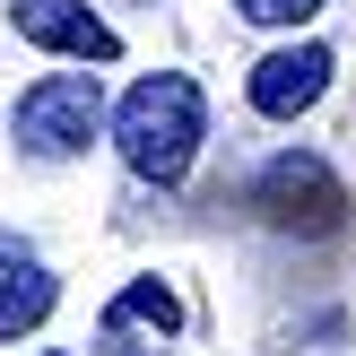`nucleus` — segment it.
<instances>
[{"label":"nucleus","mask_w":356,"mask_h":356,"mask_svg":"<svg viewBox=\"0 0 356 356\" xmlns=\"http://www.w3.org/2000/svg\"><path fill=\"white\" fill-rule=\"evenodd\" d=\"M113 139H122V156H131V174H148V183H183L191 156H200V87H191L183 70L139 79L131 96L113 104Z\"/></svg>","instance_id":"obj_1"},{"label":"nucleus","mask_w":356,"mask_h":356,"mask_svg":"<svg viewBox=\"0 0 356 356\" xmlns=\"http://www.w3.org/2000/svg\"><path fill=\"white\" fill-rule=\"evenodd\" d=\"M96 122H104L96 70H61V79H44V87L17 96V148L26 156H79L87 139H96Z\"/></svg>","instance_id":"obj_2"},{"label":"nucleus","mask_w":356,"mask_h":356,"mask_svg":"<svg viewBox=\"0 0 356 356\" xmlns=\"http://www.w3.org/2000/svg\"><path fill=\"white\" fill-rule=\"evenodd\" d=\"M9 17H17V35L44 44V52H79V61H113L122 52V35L104 26L87 0H9Z\"/></svg>","instance_id":"obj_3"},{"label":"nucleus","mask_w":356,"mask_h":356,"mask_svg":"<svg viewBox=\"0 0 356 356\" xmlns=\"http://www.w3.org/2000/svg\"><path fill=\"white\" fill-rule=\"evenodd\" d=\"M322 87H330V52L322 44H287V52H270L252 70V104L270 122H296L305 104H322Z\"/></svg>","instance_id":"obj_4"},{"label":"nucleus","mask_w":356,"mask_h":356,"mask_svg":"<svg viewBox=\"0 0 356 356\" xmlns=\"http://www.w3.org/2000/svg\"><path fill=\"white\" fill-rule=\"evenodd\" d=\"M44 313H52V270H44V261H9V252H0V339L35 330Z\"/></svg>","instance_id":"obj_5"},{"label":"nucleus","mask_w":356,"mask_h":356,"mask_svg":"<svg viewBox=\"0 0 356 356\" xmlns=\"http://www.w3.org/2000/svg\"><path fill=\"white\" fill-rule=\"evenodd\" d=\"M122 322H156V330H174V322H183V305H174L156 278H139V287H122L113 305H104V330H122Z\"/></svg>","instance_id":"obj_6"},{"label":"nucleus","mask_w":356,"mask_h":356,"mask_svg":"<svg viewBox=\"0 0 356 356\" xmlns=\"http://www.w3.org/2000/svg\"><path fill=\"white\" fill-rule=\"evenodd\" d=\"M235 9L252 17V26H296V17H313L322 0H235Z\"/></svg>","instance_id":"obj_7"},{"label":"nucleus","mask_w":356,"mask_h":356,"mask_svg":"<svg viewBox=\"0 0 356 356\" xmlns=\"http://www.w3.org/2000/svg\"><path fill=\"white\" fill-rule=\"evenodd\" d=\"M44 356H70V348H44Z\"/></svg>","instance_id":"obj_8"}]
</instances>
